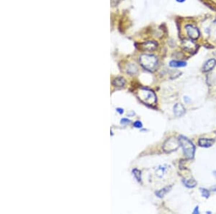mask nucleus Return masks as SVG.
Returning <instances> with one entry per match:
<instances>
[{"label":"nucleus","instance_id":"obj_2","mask_svg":"<svg viewBox=\"0 0 216 214\" xmlns=\"http://www.w3.org/2000/svg\"><path fill=\"white\" fill-rule=\"evenodd\" d=\"M179 140L180 142V146L183 149V152H184L186 159H193L195 152V146L193 143L184 136H180L179 137Z\"/></svg>","mask_w":216,"mask_h":214},{"label":"nucleus","instance_id":"obj_26","mask_svg":"<svg viewBox=\"0 0 216 214\" xmlns=\"http://www.w3.org/2000/svg\"><path fill=\"white\" fill-rule=\"evenodd\" d=\"M214 175H215V176H216V171L214 172Z\"/></svg>","mask_w":216,"mask_h":214},{"label":"nucleus","instance_id":"obj_6","mask_svg":"<svg viewBox=\"0 0 216 214\" xmlns=\"http://www.w3.org/2000/svg\"><path fill=\"white\" fill-rule=\"evenodd\" d=\"M185 30L190 39L197 40L198 39L200 35V32L199 29L192 25H187L185 26Z\"/></svg>","mask_w":216,"mask_h":214},{"label":"nucleus","instance_id":"obj_11","mask_svg":"<svg viewBox=\"0 0 216 214\" xmlns=\"http://www.w3.org/2000/svg\"><path fill=\"white\" fill-rule=\"evenodd\" d=\"M125 80L122 77H117L113 81V85L115 87H123L125 85Z\"/></svg>","mask_w":216,"mask_h":214},{"label":"nucleus","instance_id":"obj_3","mask_svg":"<svg viewBox=\"0 0 216 214\" xmlns=\"http://www.w3.org/2000/svg\"><path fill=\"white\" fill-rule=\"evenodd\" d=\"M137 96L140 100L146 105H153L156 102L157 98L155 93L151 89L142 88L137 92Z\"/></svg>","mask_w":216,"mask_h":214},{"label":"nucleus","instance_id":"obj_18","mask_svg":"<svg viewBox=\"0 0 216 214\" xmlns=\"http://www.w3.org/2000/svg\"><path fill=\"white\" fill-rule=\"evenodd\" d=\"M200 191H201V193H202V195H203L204 198H209V197H210L209 190H208L207 189H205V188H200Z\"/></svg>","mask_w":216,"mask_h":214},{"label":"nucleus","instance_id":"obj_14","mask_svg":"<svg viewBox=\"0 0 216 214\" xmlns=\"http://www.w3.org/2000/svg\"><path fill=\"white\" fill-rule=\"evenodd\" d=\"M169 66L173 68L184 67L187 66V63L182 61H171L169 62Z\"/></svg>","mask_w":216,"mask_h":214},{"label":"nucleus","instance_id":"obj_25","mask_svg":"<svg viewBox=\"0 0 216 214\" xmlns=\"http://www.w3.org/2000/svg\"><path fill=\"white\" fill-rule=\"evenodd\" d=\"M212 190H213V191H216V186H215V187H212Z\"/></svg>","mask_w":216,"mask_h":214},{"label":"nucleus","instance_id":"obj_15","mask_svg":"<svg viewBox=\"0 0 216 214\" xmlns=\"http://www.w3.org/2000/svg\"><path fill=\"white\" fill-rule=\"evenodd\" d=\"M183 183L189 188H193L197 185V181L193 178L189 180H183Z\"/></svg>","mask_w":216,"mask_h":214},{"label":"nucleus","instance_id":"obj_10","mask_svg":"<svg viewBox=\"0 0 216 214\" xmlns=\"http://www.w3.org/2000/svg\"><path fill=\"white\" fill-rule=\"evenodd\" d=\"M185 112H186L185 108H184V106H183L182 104L177 103L176 105L174 106V113L175 115L176 116H178V117L182 116L185 113Z\"/></svg>","mask_w":216,"mask_h":214},{"label":"nucleus","instance_id":"obj_16","mask_svg":"<svg viewBox=\"0 0 216 214\" xmlns=\"http://www.w3.org/2000/svg\"><path fill=\"white\" fill-rule=\"evenodd\" d=\"M172 186H168V187H164V188L161 189V190H158V191L156 192V195H157L158 198H163L164 195L167 194L168 192H169V190L172 189Z\"/></svg>","mask_w":216,"mask_h":214},{"label":"nucleus","instance_id":"obj_9","mask_svg":"<svg viewBox=\"0 0 216 214\" xmlns=\"http://www.w3.org/2000/svg\"><path fill=\"white\" fill-rule=\"evenodd\" d=\"M214 143H215V139H205V138H200L198 141L199 146L201 147H205V148L210 147L211 146L213 145Z\"/></svg>","mask_w":216,"mask_h":214},{"label":"nucleus","instance_id":"obj_21","mask_svg":"<svg viewBox=\"0 0 216 214\" xmlns=\"http://www.w3.org/2000/svg\"><path fill=\"white\" fill-rule=\"evenodd\" d=\"M130 120H128V119L127 118H123L121 120V124H122V125H125V124H128L130 123Z\"/></svg>","mask_w":216,"mask_h":214},{"label":"nucleus","instance_id":"obj_8","mask_svg":"<svg viewBox=\"0 0 216 214\" xmlns=\"http://www.w3.org/2000/svg\"><path fill=\"white\" fill-rule=\"evenodd\" d=\"M216 66V60L214 58H210L205 63H204L203 66V71L204 72H208L214 69V67Z\"/></svg>","mask_w":216,"mask_h":214},{"label":"nucleus","instance_id":"obj_13","mask_svg":"<svg viewBox=\"0 0 216 214\" xmlns=\"http://www.w3.org/2000/svg\"><path fill=\"white\" fill-rule=\"evenodd\" d=\"M167 165H163V166H159L157 169H156V175L158 178L161 179L163 178V177L164 176L166 172L167 171Z\"/></svg>","mask_w":216,"mask_h":214},{"label":"nucleus","instance_id":"obj_20","mask_svg":"<svg viewBox=\"0 0 216 214\" xmlns=\"http://www.w3.org/2000/svg\"><path fill=\"white\" fill-rule=\"evenodd\" d=\"M120 1L121 0H111V1H110L111 6L112 7H116V6L118 5V4H119Z\"/></svg>","mask_w":216,"mask_h":214},{"label":"nucleus","instance_id":"obj_19","mask_svg":"<svg viewBox=\"0 0 216 214\" xmlns=\"http://www.w3.org/2000/svg\"><path fill=\"white\" fill-rule=\"evenodd\" d=\"M133 126H134L135 128H142L143 124L141 121H139V120H137V121H136L134 122V124H133Z\"/></svg>","mask_w":216,"mask_h":214},{"label":"nucleus","instance_id":"obj_24","mask_svg":"<svg viewBox=\"0 0 216 214\" xmlns=\"http://www.w3.org/2000/svg\"><path fill=\"white\" fill-rule=\"evenodd\" d=\"M177 2H179V3H183L186 1V0H176Z\"/></svg>","mask_w":216,"mask_h":214},{"label":"nucleus","instance_id":"obj_12","mask_svg":"<svg viewBox=\"0 0 216 214\" xmlns=\"http://www.w3.org/2000/svg\"><path fill=\"white\" fill-rule=\"evenodd\" d=\"M126 71H127V73H128V74H130V76H134L138 73V69L136 64L130 63V64H128V66H127Z\"/></svg>","mask_w":216,"mask_h":214},{"label":"nucleus","instance_id":"obj_5","mask_svg":"<svg viewBox=\"0 0 216 214\" xmlns=\"http://www.w3.org/2000/svg\"><path fill=\"white\" fill-rule=\"evenodd\" d=\"M181 46L184 51L189 53H195L197 50V45L192 39H184L182 41Z\"/></svg>","mask_w":216,"mask_h":214},{"label":"nucleus","instance_id":"obj_1","mask_svg":"<svg viewBox=\"0 0 216 214\" xmlns=\"http://www.w3.org/2000/svg\"><path fill=\"white\" fill-rule=\"evenodd\" d=\"M141 66L148 71H154L158 67V59L151 54H142L139 58Z\"/></svg>","mask_w":216,"mask_h":214},{"label":"nucleus","instance_id":"obj_23","mask_svg":"<svg viewBox=\"0 0 216 214\" xmlns=\"http://www.w3.org/2000/svg\"><path fill=\"white\" fill-rule=\"evenodd\" d=\"M116 110H117V111L120 113V114H122V113H124L123 109H122V108H117Z\"/></svg>","mask_w":216,"mask_h":214},{"label":"nucleus","instance_id":"obj_7","mask_svg":"<svg viewBox=\"0 0 216 214\" xmlns=\"http://www.w3.org/2000/svg\"><path fill=\"white\" fill-rule=\"evenodd\" d=\"M158 47V43L156 41H148L140 44V50L151 52L156 50Z\"/></svg>","mask_w":216,"mask_h":214},{"label":"nucleus","instance_id":"obj_4","mask_svg":"<svg viewBox=\"0 0 216 214\" xmlns=\"http://www.w3.org/2000/svg\"><path fill=\"white\" fill-rule=\"evenodd\" d=\"M179 146L180 142L179 139L170 138L164 142V145H163V149L165 152H172V151H176L179 147Z\"/></svg>","mask_w":216,"mask_h":214},{"label":"nucleus","instance_id":"obj_22","mask_svg":"<svg viewBox=\"0 0 216 214\" xmlns=\"http://www.w3.org/2000/svg\"><path fill=\"white\" fill-rule=\"evenodd\" d=\"M193 213H200V211H199V207H198V206L195 207V210H194V211H193Z\"/></svg>","mask_w":216,"mask_h":214},{"label":"nucleus","instance_id":"obj_17","mask_svg":"<svg viewBox=\"0 0 216 214\" xmlns=\"http://www.w3.org/2000/svg\"><path fill=\"white\" fill-rule=\"evenodd\" d=\"M133 175H134V177H136V179L137 180L138 182H141V172L140 170H137V169H134L132 171Z\"/></svg>","mask_w":216,"mask_h":214}]
</instances>
